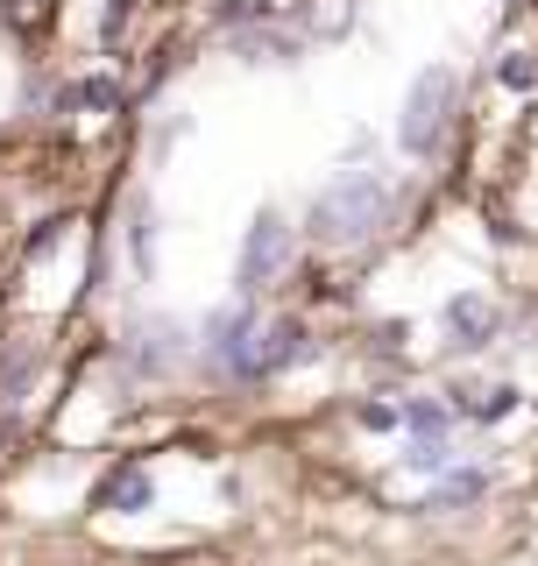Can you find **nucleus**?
Returning a JSON list of instances; mask_svg holds the SVG:
<instances>
[{
    "label": "nucleus",
    "mask_w": 538,
    "mask_h": 566,
    "mask_svg": "<svg viewBox=\"0 0 538 566\" xmlns=\"http://www.w3.org/2000/svg\"><path fill=\"white\" fill-rule=\"evenodd\" d=\"M362 424H375V432H390V424H397V411H390V403H362Z\"/></svg>",
    "instance_id": "nucleus-8"
},
{
    "label": "nucleus",
    "mask_w": 538,
    "mask_h": 566,
    "mask_svg": "<svg viewBox=\"0 0 538 566\" xmlns=\"http://www.w3.org/2000/svg\"><path fill=\"white\" fill-rule=\"evenodd\" d=\"M375 212H383V185H375V177H348V185L340 191H327V199H319V234L327 241H354V234H369L375 227Z\"/></svg>",
    "instance_id": "nucleus-2"
},
{
    "label": "nucleus",
    "mask_w": 538,
    "mask_h": 566,
    "mask_svg": "<svg viewBox=\"0 0 538 566\" xmlns=\"http://www.w3.org/2000/svg\"><path fill=\"white\" fill-rule=\"evenodd\" d=\"M510 411V389H468V418H504Z\"/></svg>",
    "instance_id": "nucleus-6"
},
{
    "label": "nucleus",
    "mask_w": 538,
    "mask_h": 566,
    "mask_svg": "<svg viewBox=\"0 0 538 566\" xmlns=\"http://www.w3.org/2000/svg\"><path fill=\"white\" fill-rule=\"evenodd\" d=\"M446 424H454V411H446V403H411V432H418V439H433V447H439Z\"/></svg>",
    "instance_id": "nucleus-5"
},
{
    "label": "nucleus",
    "mask_w": 538,
    "mask_h": 566,
    "mask_svg": "<svg viewBox=\"0 0 538 566\" xmlns=\"http://www.w3.org/2000/svg\"><path fill=\"white\" fill-rule=\"evenodd\" d=\"M135 495H149V482H142L135 468H128V474H114V482H106V503H135Z\"/></svg>",
    "instance_id": "nucleus-7"
},
{
    "label": "nucleus",
    "mask_w": 538,
    "mask_h": 566,
    "mask_svg": "<svg viewBox=\"0 0 538 566\" xmlns=\"http://www.w3.org/2000/svg\"><path fill=\"white\" fill-rule=\"evenodd\" d=\"M454 93H461V78H454V71H418V85H411V99H404V149L411 156H425V149H433V142H439V128H446V114H454Z\"/></svg>",
    "instance_id": "nucleus-1"
},
{
    "label": "nucleus",
    "mask_w": 538,
    "mask_h": 566,
    "mask_svg": "<svg viewBox=\"0 0 538 566\" xmlns=\"http://www.w3.org/2000/svg\"><path fill=\"white\" fill-rule=\"evenodd\" d=\"M298 354H304V333H298V318H283V326H269V347L248 354V368H283Z\"/></svg>",
    "instance_id": "nucleus-4"
},
{
    "label": "nucleus",
    "mask_w": 538,
    "mask_h": 566,
    "mask_svg": "<svg viewBox=\"0 0 538 566\" xmlns=\"http://www.w3.org/2000/svg\"><path fill=\"white\" fill-rule=\"evenodd\" d=\"M283 248H291V234H283L277 212H262L256 227H248V248H241V283H262L283 270Z\"/></svg>",
    "instance_id": "nucleus-3"
}]
</instances>
